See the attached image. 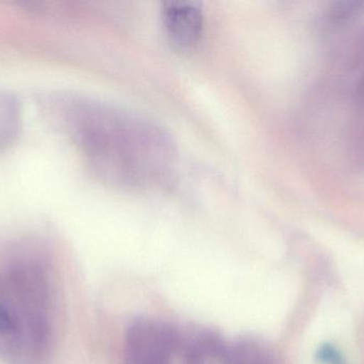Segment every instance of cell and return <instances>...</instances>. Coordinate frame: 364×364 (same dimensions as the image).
Masks as SVG:
<instances>
[{
  "label": "cell",
  "instance_id": "obj_1",
  "mask_svg": "<svg viewBox=\"0 0 364 364\" xmlns=\"http://www.w3.org/2000/svg\"><path fill=\"white\" fill-rule=\"evenodd\" d=\"M85 121L87 147L111 181L144 187L168 175L174 152L156 128L113 109H94Z\"/></svg>",
  "mask_w": 364,
  "mask_h": 364
},
{
  "label": "cell",
  "instance_id": "obj_2",
  "mask_svg": "<svg viewBox=\"0 0 364 364\" xmlns=\"http://www.w3.org/2000/svg\"><path fill=\"white\" fill-rule=\"evenodd\" d=\"M178 344L176 331L166 323L138 320L124 341V364H170Z\"/></svg>",
  "mask_w": 364,
  "mask_h": 364
},
{
  "label": "cell",
  "instance_id": "obj_3",
  "mask_svg": "<svg viewBox=\"0 0 364 364\" xmlns=\"http://www.w3.org/2000/svg\"><path fill=\"white\" fill-rule=\"evenodd\" d=\"M162 19L168 38L178 48H193L200 41L203 13L196 2H166L162 9Z\"/></svg>",
  "mask_w": 364,
  "mask_h": 364
},
{
  "label": "cell",
  "instance_id": "obj_4",
  "mask_svg": "<svg viewBox=\"0 0 364 364\" xmlns=\"http://www.w3.org/2000/svg\"><path fill=\"white\" fill-rule=\"evenodd\" d=\"M228 364H277L269 348L252 340L237 342L228 346Z\"/></svg>",
  "mask_w": 364,
  "mask_h": 364
},
{
  "label": "cell",
  "instance_id": "obj_5",
  "mask_svg": "<svg viewBox=\"0 0 364 364\" xmlns=\"http://www.w3.org/2000/svg\"><path fill=\"white\" fill-rule=\"evenodd\" d=\"M318 361L322 364H346L341 353L333 345H324L318 353Z\"/></svg>",
  "mask_w": 364,
  "mask_h": 364
},
{
  "label": "cell",
  "instance_id": "obj_6",
  "mask_svg": "<svg viewBox=\"0 0 364 364\" xmlns=\"http://www.w3.org/2000/svg\"><path fill=\"white\" fill-rule=\"evenodd\" d=\"M15 324L12 316L4 308L0 307V333H9L14 331Z\"/></svg>",
  "mask_w": 364,
  "mask_h": 364
}]
</instances>
